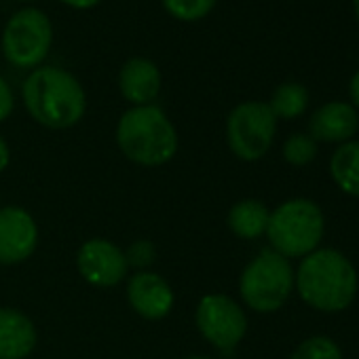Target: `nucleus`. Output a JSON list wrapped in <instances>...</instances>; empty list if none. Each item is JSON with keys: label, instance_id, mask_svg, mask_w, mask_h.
I'll return each instance as SVG.
<instances>
[{"label": "nucleus", "instance_id": "obj_1", "mask_svg": "<svg viewBox=\"0 0 359 359\" xmlns=\"http://www.w3.org/2000/svg\"><path fill=\"white\" fill-rule=\"evenodd\" d=\"M294 285L309 306L338 313L357 296V271L342 252L323 248L302 258L298 273H294Z\"/></svg>", "mask_w": 359, "mask_h": 359}, {"label": "nucleus", "instance_id": "obj_2", "mask_svg": "<svg viewBox=\"0 0 359 359\" xmlns=\"http://www.w3.org/2000/svg\"><path fill=\"white\" fill-rule=\"evenodd\" d=\"M24 104L30 116L49 129L74 127L85 110L87 95L81 83L62 68L41 66L24 81Z\"/></svg>", "mask_w": 359, "mask_h": 359}, {"label": "nucleus", "instance_id": "obj_3", "mask_svg": "<svg viewBox=\"0 0 359 359\" xmlns=\"http://www.w3.org/2000/svg\"><path fill=\"white\" fill-rule=\"evenodd\" d=\"M121 152L144 167H158L177 152V131L158 106H133L116 125Z\"/></svg>", "mask_w": 359, "mask_h": 359}, {"label": "nucleus", "instance_id": "obj_4", "mask_svg": "<svg viewBox=\"0 0 359 359\" xmlns=\"http://www.w3.org/2000/svg\"><path fill=\"white\" fill-rule=\"evenodd\" d=\"M325 222L319 205L311 199H290L271 212L266 237L283 258H304L323 239Z\"/></svg>", "mask_w": 359, "mask_h": 359}, {"label": "nucleus", "instance_id": "obj_5", "mask_svg": "<svg viewBox=\"0 0 359 359\" xmlns=\"http://www.w3.org/2000/svg\"><path fill=\"white\" fill-rule=\"evenodd\" d=\"M294 290V269L287 258L264 250L241 273L239 292L243 302L256 313L279 311Z\"/></svg>", "mask_w": 359, "mask_h": 359}, {"label": "nucleus", "instance_id": "obj_6", "mask_svg": "<svg viewBox=\"0 0 359 359\" xmlns=\"http://www.w3.org/2000/svg\"><path fill=\"white\" fill-rule=\"evenodd\" d=\"M0 43L7 62L15 68H39L53 45L51 22L39 9H22L7 22Z\"/></svg>", "mask_w": 359, "mask_h": 359}, {"label": "nucleus", "instance_id": "obj_7", "mask_svg": "<svg viewBox=\"0 0 359 359\" xmlns=\"http://www.w3.org/2000/svg\"><path fill=\"white\" fill-rule=\"evenodd\" d=\"M277 118L264 102H243L235 106L226 121V140L241 161H260L273 146Z\"/></svg>", "mask_w": 359, "mask_h": 359}, {"label": "nucleus", "instance_id": "obj_8", "mask_svg": "<svg viewBox=\"0 0 359 359\" xmlns=\"http://www.w3.org/2000/svg\"><path fill=\"white\" fill-rule=\"evenodd\" d=\"M195 321L199 332L220 353L231 355L248 332L245 311L231 296L208 294L199 300Z\"/></svg>", "mask_w": 359, "mask_h": 359}, {"label": "nucleus", "instance_id": "obj_9", "mask_svg": "<svg viewBox=\"0 0 359 359\" xmlns=\"http://www.w3.org/2000/svg\"><path fill=\"white\" fill-rule=\"evenodd\" d=\"M76 266L81 277L95 287L118 285L129 271L125 252L108 239H89L76 254Z\"/></svg>", "mask_w": 359, "mask_h": 359}, {"label": "nucleus", "instance_id": "obj_10", "mask_svg": "<svg viewBox=\"0 0 359 359\" xmlns=\"http://www.w3.org/2000/svg\"><path fill=\"white\" fill-rule=\"evenodd\" d=\"M39 245V226L30 212L18 205L0 210V262L20 264L28 260Z\"/></svg>", "mask_w": 359, "mask_h": 359}, {"label": "nucleus", "instance_id": "obj_11", "mask_svg": "<svg viewBox=\"0 0 359 359\" xmlns=\"http://www.w3.org/2000/svg\"><path fill=\"white\" fill-rule=\"evenodd\" d=\"M127 300L137 315L156 321L169 315L175 296L171 285L161 275L150 271H137L127 283Z\"/></svg>", "mask_w": 359, "mask_h": 359}, {"label": "nucleus", "instance_id": "obj_12", "mask_svg": "<svg viewBox=\"0 0 359 359\" xmlns=\"http://www.w3.org/2000/svg\"><path fill=\"white\" fill-rule=\"evenodd\" d=\"M359 129V114L346 102H327L309 118V135L315 142L344 144Z\"/></svg>", "mask_w": 359, "mask_h": 359}, {"label": "nucleus", "instance_id": "obj_13", "mask_svg": "<svg viewBox=\"0 0 359 359\" xmlns=\"http://www.w3.org/2000/svg\"><path fill=\"white\" fill-rule=\"evenodd\" d=\"M39 342L36 325L18 309L0 306V359H26Z\"/></svg>", "mask_w": 359, "mask_h": 359}, {"label": "nucleus", "instance_id": "obj_14", "mask_svg": "<svg viewBox=\"0 0 359 359\" xmlns=\"http://www.w3.org/2000/svg\"><path fill=\"white\" fill-rule=\"evenodd\" d=\"M121 95L133 106H150L161 91V72L146 57H131L118 72Z\"/></svg>", "mask_w": 359, "mask_h": 359}, {"label": "nucleus", "instance_id": "obj_15", "mask_svg": "<svg viewBox=\"0 0 359 359\" xmlns=\"http://www.w3.org/2000/svg\"><path fill=\"white\" fill-rule=\"evenodd\" d=\"M330 175L342 193L359 199V140H348L334 150Z\"/></svg>", "mask_w": 359, "mask_h": 359}, {"label": "nucleus", "instance_id": "obj_16", "mask_svg": "<svg viewBox=\"0 0 359 359\" xmlns=\"http://www.w3.org/2000/svg\"><path fill=\"white\" fill-rule=\"evenodd\" d=\"M271 212L258 199H243L229 212V226L241 239H258L266 233Z\"/></svg>", "mask_w": 359, "mask_h": 359}, {"label": "nucleus", "instance_id": "obj_17", "mask_svg": "<svg viewBox=\"0 0 359 359\" xmlns=\"http://www.w3.org/2000/svg\"><path fill=\"white\" fill-rule=\"evenodd\" d=\"M309 106V91L300 83H283L273 91L269 108L273 110L275 118H298Z\"/></svg>", "mask_w": 359, "mask_h": 359}, {"label": "nucleus", "instance_id": "obj_18", "mask_svg": "<svg viewBox=\"0 0 359 359\" xmlns=\"http://www.w3.org/2000/svg\"><path fill=\"white\" fill-rule=\"evenodd\" d=\"M161 3L177 22H199L214 11L218 0H161Z\"/></svg>", "mask_w": 359, "mask_h": 359}, {"label": "nucleus", "instance_id": "obj_19", "mask_svg": "<svg viewBox=\"0 0 359 359\" xmlns=\"http://www.w3.org/2000/svg\"><path fill=\"white\" fill-rule=\"evenodd\" d=\"M317 156V142L309 133H292L283 142V158L294 167H304Z\"/></svg>", "mask_w": 359, "mask_h": 359}, {"label": "nucleus", "instance_id": "obj_20", "mask_svg": "<svg viewBox=\"0 0 359 359\" xmlns=\"http://www.w3.org/2000/svg\"><path fill=\"white\" fill-rule=\"evenodd\" d=\"M290 359H342V351L327 336H311L296 346Z\"/></svg>", "mask_w": 359, "mask_h": 359}, {"label": "nucleus", "instance_id": "obj_21", "mask_svg": "<svg viewBox=\"0 0 359 359\" xmlns=\"http://www.w3.org/2000/svg\"><path fill=\"white\" fill-rule=\"evenodd\" d=\"M156 258V250L154 245L148 241V239H142V241H135L131 243V248L125 252V260L129 266H135V269H146L154 262Z\"/></svg>", "mask_w": 359, "mask_h": 359}, {"label": "nucleus", "instance_id": "obj_22", "mask_svg": "<svg viewBox=\"0 0 359 359\" xmlns=\"http://www.w3.org/2000/svg\"><path fill=\"white\" fill-rule=\"evenodd\" d=\"M13 106H15V97H13V91L9 87V83L0 76V123L7 121L13 112Z\"/></svg>", "mask_w": 359, "mask_h": 359}, {"label": "nucleus", "instance_id": "obj_23", "mask_svg": "<svg viewBox=\"0 0 359 359\" xmlns=\"http://www.w3.org/2000/svg\"><path fill=\"white\" fill-rule=\"evenodd\" d=\"M9 161H11L9 144L5 142V137H3V135H0V173H3V171L9 167Z\"/></svg>", "mask_w": 359, "mask_h": 359}, {"label": "nucleus", "instance_id": "obj_24", "mask_svg": "<svg viewBox=\"0 0 359 359\" xmlns=\"http://www.w3.org/2000/svg\"><path fill=\"white\" fill-rule=\"evenodd\" d=\"M62 3L72 9H93L102 3V0H62Z\"/></svg>", "mask_w": 359, "mask_h": 359}, {"label": "nucleus", "instance_id": "obj_25", "mask_svg": "<svg viewBox=\"0 0 359 359\" xmlns=\"http://www.w3.org/2000/svg\"><path fill=\"white\" fill-rule=\"evenodd\" d=\"M348 93H351L353 104L359 108V72L351 79V83H348Z\"/></svg>", "mask_w": 359, "mask_h": 359}, {"label": "nucleus", "instance_id": "obj_26", "mask_svg": "<svg viewBox=\"0 0 359 359\" xmlns=\"http://www.w3.org/2000/svg\"><path fill=\"white\" fill-rule=\"evenodd\" d=\"M353 9H355V18L359 22V0H353Z\"/></svg>", "mask_w": 359, "mask_h": 359}, {"label": "nucleus", "instance_id": "obj_27", "mask_svg": "<svg viewBox=\"0 0 359 359\" xmlns=\"http://www.w3.org/2000/svg\"><path fill=\"white\" fill-rule=\"evenodd\" d=\"M184 359H212V357H205V355H189Z\"/></svg>", "mask_w": 359, "mask_h": 359}, {"label": "nucleus", "instance_id": "obj_28", "mask_svg": "<svg viewBox=\"0 0 359 359\" xmlns=\"http://www.w3.org/2000/svg\"><path fill=\"white\" fill-rule=\"evenodd\" d=\"M20 3H30V0H20Z\"/></svg>", "mask_w": 359, "mask_h": 359}]
</instances>
